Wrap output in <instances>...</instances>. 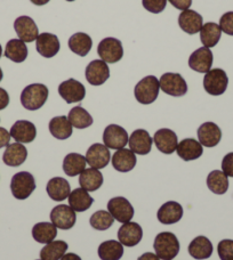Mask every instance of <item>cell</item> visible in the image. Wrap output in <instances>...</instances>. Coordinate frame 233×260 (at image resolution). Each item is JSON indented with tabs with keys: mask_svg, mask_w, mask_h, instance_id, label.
<instances>
[{
	"mask_svg": "<svg viewBox=\"0 0 233 260\" xmlns=\"http://www.w3.org/2000/svg\"><path fill=\"white\" fill-rule=\"evenodd\" d=\"M48 88L43 83H32L23 89L21 103L23 108L29 111H36L43 108L48 99Z\"/></svg>",
	"mask_w": 233,
	"mask_h": 260,
	"instance_id": "6da1fadb",
	"label": "cell"
},
{
	"mask_svg": "<svg viewBox=\"0 0 233 260\" xmlns=\"http://www.w3.org/2000/svg\"><path fill=\"white\" fill-rule=\"evenodd\" d=\"M156 254L162 260H173L180 252V242L170 232L159 233L153 242Z\"/></svg>",
	"mask_w": 233,
	"mask_h": 260,
	"instance_id": "7a4b0ae2",
	"label": "cell"
},
{
	"mask_svg": "<svg viewBox=\"0 0 233 260\" xmlns=\"http://www.w3.org/2000/svg\"><path fill=\"white\" fill-rule=\"evenodd\" d=\"M160 90L159 80L155 76H148L143 78L134 89L135 99L138 103L149 105L152 104L158 99Z\"/></svg>",
	"mask_w": 233,
	"mask_h": 260,
	"instance_id": "3957f363",
	"label": "cell"
},
{
	"mask_svg": "<svg viewBox=\"0 0 233 260\" xmlns=\"http://www.w3.org/2000/svg\"><path fill=\"white\" fill-rule=\"evenodd\" d=\"M36 189L35 177L27 171H21L13 176L11 191L13 197L17 200H25Z\"/></svg>",
	"mask_w": 233,
	"mask_h": 260,
	"instance_id": "277c9868",
	"label": "cell"
},
{
	"mask_svg": "<svg viewBox=\"0 0 233 260\" xmlns=\"http://www.w3.org/2000/svg\"><path fill=\"white\" fill-rule=\"evenodd\" d=\"M227 83H229V78L222 69H213L205 74L203 88L209 95L220 96L224 94Z\"/></svg>",
	"mask_w": 233,
	"mask_h": 260,
	"instance_id": "5b68a950",
	"label": "cell"
},
{
	"mask_svg": "<svg viewBox=\"0 0 233 260\" xmlns=\"http://www.w3.org/2000/svg\"><path fill=\"white\" fill-rule=\"evenodd\" d=\"M159 83L160 89L167 95L181 97L188 92V85H186V81L180 73L167 72L162 74Z\"/></svg>",
	"mask_w": 233,
	"mask_h": 260,
	"instance_id": "8992f818",
	"label": "cell"
},
{
	"mask_svg": "<svg viewBox=\"0 0 233 260\" xmlns=\"http://www.w3.org/2000/svg\"><path fill=\"white\" fill-rule=\"evenodd\" d=\"M97 54L105 63H116L124 56L123 44L115 38H105L99 44Z\"/></svg>",
	"mask_w": 233,
	"mask_h": 260,
	"instance_id": "52a82bcc",
	"label": "cell"
},
{
	"mask_svg": "<svg viewBox=\"0 0 233 260\" xmlns=\"http://www.w3.org/2000/svg\"><path fill=\"white\" fill-rule=\"evenodd\" d=\"M50 220L57 229L68 231L76 224V211L67 204H60L50 211Z\"/></svg>",
	"mask_w": 233,
	"mask_h": 260,
	"instance_id": "ba28073f",
	"label": "cell"
},
{
	"mask_svg": "<svg viewBox=\"0 0 233 260\" xmlns=\"http://www.w3.org/2000/svg\"><path fill=\"white\" fill-rule=\"evenodd\" d=\"M59 94L68 104L81 102L86 96V88L76 79H69L59 86Z\"/></svg>",
	"mask_w": 233,
	"mask_h": 260,
	"instance_id": "9c48e42d",
	"label": "cell"
},
{
	"mask_svg": "<svg viewBox=\"0 0 233 260\" xmlns=\"http://www.w3.org/2000/svg\"><path fill=\"white\" fill-rule=\"evenodd\" d=\"M108 211L114 219L119 222H128L134 217V208L127 199L124 197H116L108 202Z\"/></svg>",
	"mask_w": 233,
	"mask_h": 260,
	"instance_id": "30bf717a",
	"label": "cell"
},
{
	"mask_svg": "<svg viewBox=\"0 0 233 260\" xmlns=\"http://www.w3.org/2000/svg\"><path fill=\"white\" fill-rule=\"evenodd\" d=\"M128 134L126 129L118 126V124H109L104 129L103 142L104 145L111 150H121L128 143Z\"/></svg>",
	"mask_w": 233,
	"mask_h": 260,
	"instance_id": "8fae6325",
	"label": "cell"
},
{
	"mask_svg": "<svg viewBox=\"0 0 233 260\" xmlns=\"http://www.w3.org/2000/svg\"><path fill=\"white\" fill-rule=\"evenodd\" d=\"M86 161L92 168L95 169H103L109 165L111 159V153L109 148L103 144H93L88 148L86 153Z\"/></svg>",
	"mask_w": 233,
	"mask_h": 260,
	"instance_id": "7c38bea8",
	"label": "cell"
},
{
	"mask_svg": "<svg viewBox=\"0 0 233 260\" xmlns=\"http://www.w3.org/2000/svg\"><path fill=\"white\" fill-rule=\"evenodd\" d=\"M110 78V69L104 61L95 59L86 68V79L92 86H101Z\"/></svg>",
	"mask_w": 233,
	"mask_h": 260,
	"instance_id": "4fadbf2b",
	"label": "cell"
},
{
	"mask_svg": "<svg viewBox=\"0 0 233 260\" xmlns=\"http://www.w3.org/2000/svg\"><path fill=\"white\" fill-rule=\"evenodd\" d=\"M143 238V230L137 222H125L118 231L119 242L126 247H135Z\"/></svg>",
	"mask_w": 233,
	"mask_h": 260,
	"instance_id": "5bb4252c",
	"label": "cell"
},
{
	"mask_svg": "<svg viewBox=\"0 0 233 260\" xmlns=\"http://www.w3.org/2000/svg\"><path fill=\"white\" fill-rule=\"evenodd\" d=\"M14 29H15L18 38L24 43H32L39 36L38 26L29 16L17 17L14 22Z\"/></svg>",
	"mask_w": 233,
	"mask_h": 260,
	"instance_id": "9a60e30c",
	"label": "cell"
},
{
	"mask_svg": "<svg viewBox=\"0 0 233 260\" xmlns=\"http://www.w3.org/2000/svg\"><path fill=\"white\" fill-rule=\"evenodd\" d=\"M214 61L212 50L207 47H201L191 54L189 58V67L195 72L207 73L211 71Z\"/></svg>",
	"mask_w": 233,
	"mask_h": 260,
	"instance_id": "2e32d148",
	"label": "cell"
},
{
	"mask_svg": "<svg viewBox=\"0 0 233 260\" xmlns=\"http://www.w3.org/2000/svg\"><path fill=\"white\" fill-rule=\"evenodd\" d=\"M153 139L150 136L147 130L144 129H137L133 132L128 139V144L130 150H132L135 154L139 155H147L151 152Z\"/></svg>",
	"mask_w": 233,
	"mask_h": 260,
	"instance_id": "e0dca14e",
	"label": "cell"
},
{
	"mask_svg": "<svg viewBox=\"0 0 233 260\" xmlns=\"http://www.w3.org/2000/svg\"><path fill=\"white\" fill-rule=\"evenodd\" d=\"M153 142H155L158 150L164 154H173L176 151L179 141H177V135L173 130L162 128L159 129L153 136Z\"/></svg>",
	"mask_w": 233,
	"mask_h": 260,
	"instance_id": "ac0fdd59",
	"label": "cell"
},
{
	"mask_svg": "<svg viewBox=\"0 0 233 260\" xmlns=\"http://www.w3.org/2000/svg\"><path fill=\"white\" fill-rule=\"evenodd\" d=\"M9 134L17 143L26 144L35 141L37 136V129L32 122L26 121V120H18L13 124Z\"/></svg>",
	"mask_w": 233,
	"mask_h": 260,
	"instance_id": "d6986e66",
	"label": "cell"
},
{
	"mask_svg": "<svg viewBox=\"0 0 233 260\" xmlns=\"http://www.w3.org/2000/svg\"><path fill=\"white\" fill-rule=\"evenodd\" d=\"M199 143L206 147H215L222 139L220 127L214 122H205L198 129Z\"/></svg>",
	"mask_w": 233,
	"mask_h": 260,
	"instance_id": "ffe728a7",
	"label": "cell"
},
{
	"mask_svg": "<svg viewBox=\"0 0 233 260\" xmlns=\"http://www.w3.org/2000/svg\"><path fill=\"white\" fill-rule=\"evenodd\" d=\"M37 52L46 58L54 57L60 52V40L55 35L44 32L37 38Z\"/></svg>",
	"mask_w": 233,
	"mask_h": 260,
	"instance_id": "44dd1931",
	"label": "cell"
},
{
	"mask_svg": "<svg viewBox=\"0 0 233 260\" xmlns=\"http://www.w3.org/2000/svg\"><path fill=\"white\" fill-rule=\"evenodd\" d=\"M157 217L161 224H176L183 217V208H182L180 203L175 201H168L160 207L159 210H158Z\"/></svg>",
	"mask_w": 233,
	"mask_h": 260,
	"instance_id": "7402d4cb",
	"label": "cell"
},
{
	"mask_svg": "<svg viewBox=\"0 0 233 260\" xmlns=\"http://www.w3.org/2000/svg\"><path fill=\"white\" fill-rule=\"evenodd\" d=\"M179 25L188 35H195L203 25L202 16L192 9H186L179 16Z\"/></svg>",
	"mask_w": 233,
	"mask_h": 260,
	"instance_id": "603a6c76",
	"label": "cell"
},
{
	"mask_svg": "<svg viewBox=\"0 0 233 260\" xmlns=\"http://www.w3.org/2000/svg\"><path fill=\"white\" fill-rule=\"evenodd\" d=\"M176 152L182 160L193 161L199 159L202 155L203 148L201 144L195 141V139L185 138L181 143H179Z\"/></svg>",
	"mask_w": 233,
	"mask_h": 260,
	"instance_id": "cb8c5ba5",
	"label": "cell"
},
{
	"mask_svg": "<svg viewBox=\"0 0 233 260\" xmlns=\"http://www.w3.org/2000/svg\"><path fill=\"white\" fill-rule=\"evenodd\" d=\"M136 155L132 150L127 148H121L116 151L112 156V166L116 171L120 173H128L133 170L136 166Z\"/></svg>",
	"mask_w": 233,
	"mask_h": 260,
	"instance_id": "d4e9b609",
	"label": "cell"
},
{
	"mask_svg": "<svg viewBox=\"0 0 233 260\" xmlns=\"http://www.w3.org/2000/svg\"><path fill=\"white\" fill-rule=\"evenodd\" d=\"M27 157V150L24 145H22L21 143H13L6 146V151L4 152L3 161L5 165L9 167H18L22 164H24V161Z\"/></svg>",
	"mask_w": 233,
	"mask_h": 260,
	"instance_id": "484cf974",
	"label": "cell"
},
{
	"mask_svg": "<svg viewBox=\"0 0 233 260\" xmlns=\"http://www.w3.org/2000/svg\"><path fill=\"white\" fill-rule=\"evenodd\" d=\"M46 191H47L50 199L54 200V201L61 202L69 198L70 193H71V187H70V184L67 179L62 177H54L47 183Z\"/></svg>",
	"mask_w": 233,
	"mask_h": 260,
	"instance_id": "4316f807",
	"label": "cell"
},
{
	"mask_svg": "<svg viewBox=\"0 0 233 260\" xmlns=\"http://www.w3.org/2000/svg\"><path fill=\"white\" fill-rule=\"evenodd\" d=\"M79 184L80 187L87 192L97 191L103 185V175L99 169L88 168L79 175Z\"/></svg>",
	"mask_w": 233,
	"mask_h": 260,
	"instance_id": "83f0119b",
	"label": "cell"
},
{
	"mask_svg": "<svg viewBox=\"0 0 233 260\" xmlns=\"http://www.w3.org/2000/svg\"><path fill=\"white\" fill-rule=\"evenodd\" d=\"M188 250L190 256L194 259H208L213 254V244L206 236H198L190 243Z\"/></svg>",
	"mask_w": 233,
	"mask_h": 260,
	"instance_id": "f1b7e54d",
	"label": "cell"
},
{
	"mask_svg": "<svg viewBox=\"0 0 233 260\" xmlns=\"http://www.w3.org/2000/svg\"><path fill=\"white\" fill-rule=\"evenodd\" d=\"M69 206L71 207L74 211L77 212H83L88 210L94 203V199H93L90 193L83 188H76L70 193L69 195Z\"/></svg>",
	"mask_w": 233,
	"mask_h": 260,
	"instance_id": "f546056e",
	"label": "cell"
},
{
	"mask_svg": "<svg viewBox=\"0 0 233 260\" xmlns=\"http://www.w3.org/2000/svg\"><path fill=\"white\" fill-rule=\"evenodd\" d=\"M32 236L38 243L48 244L57 236V227L53 222H38L32 229Z\"/></svg>",
	"mask_w": 233,
	"mask_h": 260,
	"instance_id": "4dcf8cb0",
	"label": "cell"
},
{
	"mask_svg": "<svg viewBox=\"0 0 233 260\" xmlns=\"http://www.w3.org/2000/svg\"><path fill=\"white\" fill-rule=\"evenodd\" d=\"M86 157L78 153H70L63 160V170L70 177L80 175L86 169Z\"/></svg>",
	"mask_w": 233,
	"mask_h": 260,
	"instance_id": "1f68e13d",
	"label": "cell"
},
{
	"mask_svg": "<svg viewBox=\"0 0 233 260\" xmlns=\"http://www.w3.org/2000/svg\"><path fill=\"white\" fill-rule=\"evenodd\" d=\"M93 46V40L88 35L83 32H77L69 39V48L71 52L79 55V56H86L90 54Z\"/></svg>",
	"mask_w": 233,
	"mask_h": 260,
	"instance_id": "d6a6232c",
	"label": "cell"
},
{
	"mask_svg": "<svg viewBox=\"0 0 233 260\" xmlns=\"http://www.w3.org/2000/svg\"><path fill=\"white\" fill-rule=\"evenodd\" d=\"M222 30L218 24L214 22H208L202 25L200 30V40L203 45V47L212 48L215 47L221 39Z\"/></svg>",
	"mask_w": 233,
	"mask_h": 260,
	"instance_id": "836d02e7",
	"label": "cell"
},
{
	"mask_svg": "<svg viewBox=\"0 0 233 260\" xmlns=\"http://www.w3.org/2000/svg\"><path fill=\"white\" fill-rule=\"evenodd\" d=\"M4 55L14 63H22L27 57V47L21 39H12L7 43Z\"/></svg>",
	"mask_w": 233,
	"mask_h": 260,
	"instance_id": "e575fe53",
	"label": "cell"
},
{
	"mask_svg": "<svg viewBox=\"0 0 233 260\" xmlns=\"http://www.w3.org/2000/svg\"><path fill=\"white\" fill-rule=\"evenodd\" d=\"M101 260H120L124 256V247L114 240L102 242L97 250Z\"/></svg>",
	"mask_w": 233,
	"mask_h": 260,
	"instance_id": "d590c367",
	"label": "cell"
},
{
	"mask_svg": "<svg viewBox=\"0 0 233 260\" xmlns=\"http://www.w3.org/2000/svg\"><path fill=\"white\" fill-rule=\"evenodd\" d=\"M49 132L55 138L68 139L72 135V124L67 117H55L49 121Z\"/></svg>",
	"mask_w": 233,
	"mask_h": 260,
	"instance_id": "8d00e7d4",
	"label": "cell"
},
{
	"mask_svg": "<svg viewBox=\"0 0 233 260\" xmlns=\"http://www.w3.org/2000/svg\"><path fill=\"white\" fill-rule=\"evenodd\" d=\"M207 186L213 193L222 195L229 189V179L221 170H214L207 177Z\"/></svg>",
	"mask_w": 233,
	"mask_h": 260,
	"instance_id": "74e56055",
	"label": "cell"
},
{
	"mask_svg": "<svg viewBox=\"0 0 233 260\" xmlns=\"http://www.w3.org/2000/svg\"><path fill=\"white\" fill-rule=\"evenodd\" d=\"M68 119L72 127L77 129H85L93 124L92 115L81 106H74L69 112Z\"/></svg>",
	"mask_w": 233,
	"mask_h": 260,
	"instance_id": "f35d334b",
	"label": "cell"
},
{
	"mask_svg": "<svg viewBox=\"0 0 233 260\" xmlns=\"http://www.w3.org/2000/svg\"><path fill=\"white\" fill-rule=\"evenodd\" d=\"M68 248L69 245L64 241H53L41 249L40 258L41 260H60L67 252Z\"/></svg>",
	"mask_w": 233,
	"mask_h": 260,
	"instance_id": "ab89813d",
	"label": "cell"
},
{
	"mask_svg": "<svg viewBox=\"0 0 233 260\" xmlns=\"http://www.w3.org/2000/svg\"><path fill=\"white\" fill-rule=\"evenodd\" d=\"M114 221V218L109 211L105 210H99L95 213H93L91 219H90V224L97 231H106L112 226Z\"/></svg>",
	"mask_w": 233,
	"mask_h": 260,
	"instance_id": "60d3db41",
	"label": "cell"
},
{
	"mask_svg": "<svg viewBox=\"0 0 233 260\" xmlns=\"http://www.w3.org/2000/svg\"><path fill=\"white\" fill-rule=\"evenodd\" d=\"M221 260H233V240H222L217 245Z\"/></svg>",
	"mask_w": 233,
	"mask_h": 260,
	"instance_id": "b9f144b4",
	"label": "cell"
},
{
	"mask_svg": "<svg viewBox=\"0 0 233 260\" xmlns=\"http://www.w3.org/2000/svg\"><path fill=\"white\" fill-rule=\"evenodd\" d=\"M142 5L148 12L159 14L166 8L167 0H142Z\"/></svg>",
	"mask_w": 233,
	"mask_h": 260,
	"instance_id": "7bdbcfd3",
	"label": "cell"
},
{
	"mask_svg": "<svg viewBox=\"0 0 233 260\" xmlns=\"http://www.w3.org/2000/svg\"><path fill=\"white\" fill-rule=\"evenodd\" d=\"M220 27L227 36H233V12L223 14L220 20Z\"/></svg>",
	"mask_w": 233,
	"mask_h": 260,
	"instance_id": "ee69618b",
	"label": "cell"
},
{
	"mask_svg": "<svg viewBox=\"0 0 233 260\" xmlns=\"http://www.w3.org/2000/svg\"><path fill=\"white\" fill-rule=\"evenodd\" d=\"M222 170L226 176L233 177V152L227 153V154L223 157Z\"/></svg>",
	"mask_w": 233,
	"mask_h": 260,
	"instance_id": "f6af8a7d",
	"label": "cell"
},
{
	"mask_svg": "<svg viewBox=\"0 0 233 260\" xmlns=\"http://www.w3.org/2000/svg\"><path fill=\"white\" fill-rule=\"evenodd\" d=\"M168 2L180 11H186L192 5V0H168Z\"/></svg>",
	"mask_w": 233,
	"mask_h": 260,
	"instance_id": "bcb514c9",
	"label": "cell"
},
{
	"mask_svg": "<svg viewBox=\"0 0 233 260\" xmlns=\"http://www.w3.org/2000/svg\"><path fill=\"white\" fill-rule=\"evenodd\" d=\"M11 134H9L6 129L0 127V148L9 145L11 142Z\"/></svg>",
	"mask_w": 233,
	"mask_h": 260,
	"instance_id": "7dc6e473",
	"label": "cell"
},
{
	"mask_svg": "<svg viewBox=\"0 0 233 260\" xmlns=\"http://www.w3.org/2000/svg\"><path fill=\"white\" fill-rule=\"evenodd\" d=\"M9 104V95L8 92L4 89V88H0V110L6 109Z\"/></svg>",
	"mask_w": 233,
	"mask_h": 260,
	"instance_id": "c3c4849f",
	"label": "cell"
},
{
	"mask_svg": "<svg viewBox=\"0 0 233 260\" xmlns=\"http://www.w3.org/2000/svg\"><path fill=\"white\" fill-rule=\"evenodd\" d=\"M137 260H160V258L152 252H145L141 257H138Z\"/></svg>",
	"mask_w": 233,
	"mask_h": 260,
	"instance_id": "681fc988",
	"label": "cell"
},
{
	"mask_svg": "<svg viewBox=\"0 0 233 260\" xmlns=\"http://www.w3.org/2000/svg\"><path fill=\"white\" fill-rule=\"evenodd\" d=\"M60 260H81V258L78 256V254H76V253H65L64 256L61 258Z\"/></svg>",
	"mask_w": 233,
	"mask_h": 260,
	"instance_id": "f907efd6",
	"label": "cell"
},
{
	"mask_svg": "<svg viewBox=\"0 0 233 260\" xmlns=\"http://www.w3.org/2000/svg\"><path fill=\"white\" fill-rule=\"evenodd\" d=\"M30 2H31L32 4L37 5V6H44V5L48 4V3L50 2V0H30Z\"/></svg>",
	"mask_w": 233,
	"mask_h": 260,
	"instance_id": "816d5d0a",
	"label": "cell"
},
{
	"mask_svg": "<svg viewBox=\"0 0 233 260\" xmlns=\"http://www.w3.org/2000/svg\"><path fill=\"white\" fill-rule=\"evenodd\" d=\"M3 77H4V73H3V70H2V68H0V81L3 80Z\"/></svg>",
	"mask_w": 233,
	"mask_h": 260,
	"instance_id": "f5cc1de1",
	"label": "cell"
},
{
	"mask_svg": "<svg viewBox=\"0 0 233 260\" xmlns=\"http://www.w3.org/2000/svg\"><path fill=\"white\" fill-rule=\"evenodd\" d=\"M3 55V48H2V45H0V57H2Z\"/></svg>",
	"mask_w": 233,
	"mask_h": 260,
	"instance_id": "db71d44e",
	"label": "cell"
},
{
	"mask_svg": "<svg viewBox=\"0 0 233 260\" xmlns=\"http://www.w3.org/2000/svg\"><path fill=\"white\" fill-rule=\"evenodd\" d=\"M67 2H74V0H67Z\"/></svg>",
	"mask_w": 233,
	"mask_h": 260,
	"instance_id": "11a10c76",
	"label": "cell"
},
{
	"mask_svg": "<svg viewBox=\"0 0 233 260\" xmlns=\"http://www.w3.org/2000/svg\"><path fill=\"white\" fill-rule=\"evenodd\" d=\"M40 260H41V259H40Z\"/></svg>",
	"mask_w": 233,
	"mask_h": 260,
	"instance_id": "9f6ffc18",
	"label": "cell"
}]
</instances>
